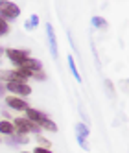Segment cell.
<instances>
[{
    "instance_id": "obj_16",
    "label": "cell",
    "mask_w": 129,
    "mask_h": 153,
    "mask_svg": "<svg viewBox=\"0 0 129 153\" xmlns=\"http://www.w3.org/2000/svg\"><path fill=\"white\" fill-rule=\"evenodd\" d=\"M35 140H37V144L41 146V148H52V142L48 140V138H44V137H42V135H35Z\"/></svg>"
},
{
    "instance_id": "obj_14",
    "label": "cell",
    "mask_w": 129,
    "mask_h": 153,
    "mask_svg": "<svg viewBox=\"0 0 129 153\" xmlns=\"http://www.w3.org/2000/svg\"><path fill=\"white\" fill-rule=\"evenodd\" d=\"M76 133H78V137H81V138H87V137L90 135V129H89L87 124L79 122V124H76Z\"/></svg>"
},
{
    "instance_id": "obj_17",
    "label": "cell",
    "mask_w": 129,
    "mask_h": 153,
    "mask_svg": "<svg viewBox=\"0 0 129 153\" xmlns=\"http://www.w3.org/2000/svg\"><path fill=\"white\" fill-rule=\"evenodd\" d=\"M7 33H9V22L0 17V37H4V35H7Z\"/></svg>"
},
{
    "instance_id": "obj_24",
    "label": "cell",
    "mask_w": 129,
    "mask_h": 153,
    "mask_svg": "<svg viewBox=\"0 0 129 153\" xmlns=\"http://www.w3.org/2000/svg\"><path fill=\"white\" fill-rule=\"evenodd\" d=\"M2 114H4V116H6V120H7V118H11V114H9V113H7V111H2Z\"/></svg>"
},
{
    "instance_id": "obj_18",
    "label": "cell",
    "mask_w": 129,
    "mask_h": 153,
    "mask_svg": "<svg viewBox=\"0 0 129 153\" xmlns=\"http://www.w3.org/2000/svg\"><path fill=\"white\" fill-rule=\"evenodd\" d=\"M76 138H78V144L81 146V149H85V151H89V149H90V146H89L87 138H81V137H76Z\"/></svg>"
},
{
    "instance_id": "obj_11",
    "label": "cell",
    "mask_w": 129,
    "mask_h": 153,
    "mask_svg": "<svg viewBox=\"0 0 129 153\" xmlns=\"http://www.w3.org/2000/svg\"><path fill=\"white\" fill-rule=\"evenodd\" d=\"M41 129H44V131H50V133H56V131H57V124L56 122H53V120L52 118H44V120H41V122L37 124Z\"/></svg>"
},
{
    "instance_id": "obj_5",
    "label": "cell",
    "mask_w": 129,
    "mask_h": 153,
    "mask_svg": "<svg viewBox=\"0 0 129 153\" xmlns=\"http://www.w3.org/2000/svg\"><path fill=\"white\" fill-rule=\"evenodd\" d=\"M6 87V92H9L11 96H19V98H26L33 92V89L28 85V83H22V81H11V83H4Z\"/></svg>"
},
{
    "instance_id": "obj_22",
    "label": "cell",
    "mask_w": 129,
    "mask_h": 153,
    "mask_svg": "<svg viewBox=\"0 0 129 153\" xmlns=\"http://www.w3.org/2000/svg\"><path fill=\"white\" fill-rule=\"evenodd\" d=\"M6 96V87H4V83H0V98H4Z\"/></svg>"
},
{
    "instance_id": "obj_21",
    "label": "cell",
    "mask_w": 129,
    "mask_h": 153,
    "mask_svg": "<svg viewBox=\"0 0 129 153\" xmlns=\"http://www.w3.org/2000/svg\"><path fill=\"white\" fill-rule=\"evenodd\" d=\"M105 87H107V92L113 94V83H111V81H105Z\"/></svg>"
},
{
    "instance_id": "obj_1",
    "label": "cell",
    "mask_w": 129,
    "mask_h": 153,
    "mask_svg": "<svg viewBox=\"0 0 129 153\" xmlns=\"http://www.w3.org/2000/svg\"><path fill=\"white\" fill-rule=\"evenodd\" d=\"M33 78V74L26 68H11V70H0V83H11V81H22Z\"/></svg>"
},
{
    "instance_id": "obj_12",
    "label": "cell",
    "mask_w": 129,
    "mask_h": 153,
    "mask_svg": "<svg viewBox=\"0 0 129 153\" xmlns=\"http://www.w3.org/2000/svg\"><path fill=\"white\" fill-rule=\"evenodd\" d=\"M67 61H68V67H70V72H72V76H74V79L81 83V76H79V70H78V67H76V59L72 57V53L67 57Z\"/></svg>"
},
{
    "instance_id": "obj_3",
    "label": "cell",
    "mask_w": 129,
    "mask_h": 153,
    "mask_svg": "<svg viewBox=\"0 0 129 153\" xmlns=\"http://www.w3.org/2000/svg\"><path fill=\"white\" fill-rule=\"evenodd\" d=\"M13 127H15V133L19 135H28V133H35V135H41V127L33 122H30L28 118H15L13 120Z\"/></svg>"
},
{
    "instance_id": "obj_15",
    "label": "cell",
    "mask_w": 129,
    "mask_h": 153,
    "mask_svg": "<svg viewBox=\"0 0 129 153\" xmlns=\"http://www.w3.org/2000/svg\"><path fill=\"white\" fill-rule=\"evenodd\" d=\"M37 26H39V17H37V15H31L30 20H26V22H24V28H26L28 31H33Z\"/></svg>"
},
{
    "instance_id": "obj_6",
    "label": "cell",
    "mask_w": 129,
    "mask_h": 153,
    "mask_svg": "<svg viewBox=\"0 0 129 153\" xmlns=\"http://www.w3.org/2000/svg\"><path fill=\"white\" fill-rule=\"evenodd\" d=\"M4 103H6V107H7V109H13V111H19V113H24L26 109L30 107V103L24 100V98L11 96V94L4 96Z\"/></svg>"
},
{
    "instance_id": "obj_7",
    "label": "cell",
    "mask_w": 129,
    "mask_h": 153,
    "mask_svg": "<svg viewBox=\"0 0 129 153\" xmlns=\"http://www.w3.org/2000/svg\"><path fill=\"white\" fill-rule=\"evenodd\" d=\"M46 37H48V42H50V52H52V57L53 59H57L59 57V48H57V39H56V31H53V26L48 22L46 26Z\"/></svg>"
},
{
    "instance_id": "obj_26",
    "label": "cell",
    "mask_w": 129,
    "mask_h": 153,
    "mask_svg": "<svg viewBox=\"0 0 129 153\" xmlns=\"http://www.w3.org/2000/svg\"><path fill=\"white\" fill-rule=\"evenodd\" d=\"M0 140H2V137H0Z\"/></svg>"
},
{
    "instance_id": "obj_20",
    "label": "cell",
    "mask_w": 129,
    "mask_h": 153,
    "mask_svg": "<svg viewBox=\"0 0 129 153\" xmlns=\"http://www.w3.org/2000/svg\"><path fill=\"white\" fill-rule=\"evenodd\" d=\"M31 153H53V151H52V149H48V148H41V146H37Z\"/></svg>"
},
{
    "instance_id": "obj_10",
    "label": "cell",
    "mask_w": 129,
    "mask_h": 153,
    "mask_svg": "<svg viewBox=\"0 0 129 153\" xmlns=\"http://www.w3.org/2000/svg\"><path fill=\"white\" fill-rule=\"evenodd\" d=\"M15 133V127L11 120H0V135L4 137H11Z\"/></svg>"
},
{
    "instance_id": "obj_2",
    "label": "cell",
    "mask_w": 129,
    "mask_h": 153,
    "mask_svg": "<svg viewBox=\"0 0 129 153\" xmlns=\"http://www.w3.org/2000/svg\"><path fill=\"white\" fill-rule=\"evenodd\" d=\"M4 56L7 57V61L11 63V65H15L17 68H20V67H22V63L28 57H31L30 56V50H24V48H6Z\"/></svg>"
},
{
    "instance_id": "obj_23",
    "label": "cell",
    "mask_w": 129,
    "mask_h": 153,
    "mask_svg": "<svg viewBox=\"0 0 129 153\" xmlns=\"http://www.w3.org/2000/svg\"><path fill=\"white\" fill-rule=\"evenodd\" d=\"M4 52H6V48H4L2 45H0V57H2V56H4Z\"/></svg>"
},
{
    "instance_id": "obj_25",
    "label": "cell",
    "mask_w": 129,
    "mask_h": 153,
    "mask_svg": "<svg viewBox=\"0 0 129 153\" xmlns=\"http://www.w3.org/2000/svg\"><path fill=\"white\" fill-rule=\"evenodd\" d=\"M20 153H30V151H20Z\"/></svg>"
},
{
    "instance_id": "obj_13",
    "label": "cell",
    "mask_w": 129,
    "mask_h": 153,
    "mask_svg": "<svg viewBox=\"0 0 129 153\" xmlns=\"http://www.w3.org/2000/svg\"><path fill=\"white\" fill-rule=\"evenodd\" d=\"M90 24H92L96 30H107V26H109V24H107V20H105L103 17H98V15H94V17L90 19Z\"/></svg>"
},
{
    "instance_id": "obj_9",
    "label": "cell",
    "mask_w": 129,
    "mask_h": 153,
    "mask_svg": "<svg viewBox=\"0 0 129 153\" xmlns=\"http://www.w3.org/2000/svg\"><path fill=\"white\" fill-rule=\"evenodd\" d=\"M28 142H30V137H28V135L13 133L11 137H6V144H9V146H15V144H28Z\"/></svg>"
},
{
    "instance_id": "obj_19",
    "label": "cell",
    "mask_w": 129,
    "mask_h": 153,
    "mask_svg": "<svg viewBox=\"0 0 129 153\" xmlns=\"http://www.w3.org/2000/svg\"><path fill=\"white\" fill-rule=\"evenodd\" d=\"M33 79H37V81H44V79H46L44 70H42V72H37V74H33Z\"/></svg>"
},
{
    "instance_id": "obj_4",
    "label": "cell",
    "mask_w": 129,
    "mask_h": 153,
    "mask_svg": "<svg viewBox=\"0 0 129 153\" xmlns=\"http://www.w3.org/2000/svg\"><path fill=\"white\" fill-rule=\"evenodd\" d=\"M0 17L4 20H17L20 17V7L9 0H0Z\"/></svg>"
},
{
    "instance_id": "obj_8",
    "label": "cell",
    "mask_w": 129,
    "mask_h": 153,
    "mask_svg": "<svg viewBox=\"0 0 129 153\" xmlns=\"http://www.w3.org/2000/svg\"><path fill=\"white\" fill-rule=\"evenodd\" d=\"M20 68H26V70H30L31 74H37V72H42V63L39 61V59H35V57H28L24 63H22V67Z\"/></svg>"
}]
</instances>
